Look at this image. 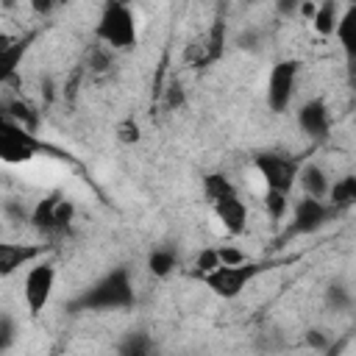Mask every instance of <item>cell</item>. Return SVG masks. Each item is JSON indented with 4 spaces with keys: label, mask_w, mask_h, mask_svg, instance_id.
Segmentation results:
<instances>
[{
    "label": "cell",
    "mask_w": 356,
    "mask_h": 356,
    "mask_svg": "<svg viewBox=\"0 0 356 356\" xmlns=\"http://www.w3.org/2000/svg\"><path fill=\"white\" fill-rule=\"evenodd\" d=\"M136 303V289L128 267H111L92 286H86L72 303V312H128Z\"/></svg>",
    "instance_id": "cell-1"
},
{
    "label": "cell",
    "mask_w": 356,
    "mask_h": 356,
    "mask_svg": "<svg viewBox=\"0 0 356 356\" xmlns=\"http://www.w3.org/2000/svg\"><path fill=\"white\" fill-rule=\"evenodd\" d=\"M97 42L108 50H131L139 42V25H136V11L131 8L128 0H106L97 25H95Z\"/></svg>",
    "instance_id": "cell-2"
},
{
    "label": "cell",
    "mask_w": 356,
    "mask_h": 356,
    "mask_svg": "<svg viewBox=\"0 0 356 356\" xmlns=\"http://www.w3.org/2000/svg\"><path fill=\"white\" fill-rule=\"evenodd\" d=\"M261 270H264L261 261L245 259V261H239V264H217L214 270L200 273L197 278H200V284H203L211 295H217V298H222V300H234V298H239V295L245 292V286H248Z\"/></svg>",
    "instance_id": "cell-3"
},
{
    "label": "cell",
    "mask_w": 356,
    "mask_h": 356,
    "mask_svg": "<svg viewBox=\"0 0 356 356\" xmlns=\"http://www.w3.org/2000/svg\"><path fill=\"white\" fill-rule=\"evenodd\" d=\"M42 150H44V142L33 134V128L3 114V122H0V161L3 164H11V167L28 164Z\"/></svg>",
    "instance_id": "cell-4"
},
{
    "label": "cell",
    "mask_w": 356,
    "mask_h": 356,
    "mask_svg": "<svg viewBox=\"0 0 356 356\" xmlns=\"http://www.w3.org/2000/svg\"><path fill=\"white\" fill-rule=\"evenodd\" d=\"M298 75H300V64L295 58H281L270 67L264 81V103L273 114L289 111L298 89Z\"/></svg>",
    "instance_id": "cell-5"
},
{
    "label": "cell",
    "mask_w": 356,
    "mask_h": 356,
    "mask_svg": "<svg viewBox=\"0 0 356 356\" xmlns=\"http://www.w3.org/2000/svg\"><path fill=\"white\" fill-rule=\"evenodd\" d=\"M56 278H58V270L50 259H36L33 264H28L25 270V278H22V300H25V309L28 314H42L53 298V289H56Z\"/></svg>",
    "instance_id": "cell-6"
},
{
    "label": "cell",
    "mask_w": 356,
    "mask_h": 356,
    "mask_svg": "<svg viewBox=\"0 0 356 356\" xmlns=\"http://www.w3.org/2000/svg\"><path fill=\"white\" fill-rule=\"evenodd\" d=\"M264 189H275V192H284V195H292V189L298 186V172H300V164L292 159V156H284V153H261L256 156L253 161Z\"/></svg>",
    "instance_id": "cell-7"
},
{
    "label": "cell",
    "mask_w": 356,
    "mask_h": 356,
    "mask_svg": "<svg viewBox=\"0 0 356 356\" xmlns=\"http://www.w3.org/2000/svg\"><path fill=\"white\" fill-rule=\"evenodd\" d=\"M334 206L328 200H320V197H309L303 195L300 200L292 203L289 209V231L292 234H314L320 231L323 225H328V220L334 217Z\"/></svg>",
    "instance_id": "cell-8"
},
{
    "label": "cell",
    "mask_w": 356,
    "mask_h": 356,
    "mask_svg": "<svg viewBox=\"0 0 356 356\" xmlns=\"http://www.w3.org/2000/svg\"><path fill=\"white\" fill-rule=\"evenodd\" d=\"M75 214V206L61 197V195H50V197H42L33 211H31V222L42 231H58V228H67V222L72 220Z\"/></svg>",
    "instance_id": "cell-9"
},
{
    "label": "cell",
    "mask_w": 356,
    "mask_h": 356,
    "mask_svg": "<svg viewBox=\"0 0 356 356\" xmlns=\"http://www.w3.org/2000/svg\"><path fill=\"white\" fill-rule=\"evenodd\" d=\"M295 120H298V128L309 139H323L331 131V108H328V103L323 97L303 100L298 106V111H295Z\"/></svg>",
    "instance_id": "cell-10"
},
{
    "label": "cell",
    "mask_w": 356,
    "mask_h": 356,
    "mask_svg": "<svg viewBox=\"0 0 356 356\" xmlns=\"http://www.w3.org/2000/svg\"><path fill=\"white\" fill-rule=\"evenodd\" d=\"M211 209H214V217L220 220V225H222L225 234H231V236L245 234V228H248V203L242 200L239 192L217 200Z\"/></svg>",
    "instance_id": "cell-11"
},
{
    "label": "cell",
    "mask_w": 356,
    "mask_h": 356,
    "mask_svg": "<svg viewBox=\"0 0 356 356\" xmlns=\"http://www.w3.org/2000/svg\"><path fill=\"white\" fill-rule=\"evenodd\" d=\"M44 256V248L42 245H14V242H3L0 245V275L8 278L14 275L19 267L25 264H33L36 259Z\"/></svg>",
    "instance_id": "cell-12"
},
{
    "label": "cell",
    "mask_w": 356,
    "mask_h": 356,
    "mask_svg": "<svg viewBox=\"0 0 356 356\" xmlns=\"http://www.w3.org/2000/svg\"><path fill=\"white\" fill-rule=\"evenodd\" d=\"M298 186L303 195L309 197H320V200H328V189H331V178L328 172L314 164V161H306L300 164V172H298Z\"/></svg>",
    "instance_id": "cell-13"
},
{
    "label": "cell",
    "mask_w": 356,
    "mask_h": 356,
    "mask_svg": "<svg viewBox=\"0 0 356 356\" xmlns=\"http://www.w3.org/2000/svg\"><path fill=\"white\" fill-rule=\"evenodd\" d=\"M342 53H345V61L350 64L356 58V3H348L339 14V22H337V31H334Z\"/></svg>",
    "instance_id": "cell-14"
},
{
    "label": "cell",
    "mask_w": 356,
    "mask_h": 356,
    "mask_svg": "<svg viewBox=\"0 0 356 356\" xmlns=\"http://www.w3.org/2000/svg\"><path fill=\"white\" fill-rule=\"evenodd\" d=\"M28 42H31V36H25V39L19 36V39H11V42H6L0 47V81L3 83L14 81V75L19 70V61L25 56V50H28Z\"/></svg>",
    "instance_id": "cell-15"
},
{
    "label": "cell",
    "mask_w": 356,
    "mask_h": 356,
    "mask_svg": "<svg viewBox=\"0 0 356 356\" xmlns=\"http://www.w3.org/2000/svg\"><path fill=\"white\" fill-rule=\"evenodd\" d=\"M328 203L334 206V211H348L356 206V175L353 172H345L337 181H331Z\"/></svg>",
    "instance_id": "cell-16"
},
{
    "label": "cell",
    "mask_w": 356,
    "mask_h": 356,
    "mask_svg": "<svg viewBox=\"0 0 356 356\" xmlns=\"http://www.w3.org/2000/svg\"><path fill=\"white\" fill-rule=\"evenodd\" d=\"M200 192H203V200L209 206H214L217 200H222V197H228V195H234L239 189H236V184L225 172H206L200 178Z\"/></svg>",
    "instance_id": "cell-17"
},
{
    "label": "cell",
    "mask_w": 356,
    "mask_h": 356,
    "mask_svg": "<svg viewBox=\"0 0 356 356\" xmlns=\"http://www.w3.org/2000/svg\"><path fill=\"white\" fill-rule=\"evenodd\" d=\"M339 6L337 0H320L317 8H314V17H312V28L320 33V36H334L337 31V22H339Z\"/></svg>",
    "instance_id": "cell-18"
},
{
    "label": "cell",
    "mask_w": 356,
    "mask_h": 356,
    "mask_svg": "<svg viewBox=\"0 0 356 356\" xmlns=\"http://www.w3.org/2000/svg\"><path fill=\"white\" fill-rule=\"evenodd\" d=\"M175 267H178L175 250H170V248H153V250L147 253V270H150L156 278H167V275H172Z\"/></svg>",
    "instance_id": "cell-19"
},
{
    "label": "cell",
    "mask_w": 356,
    "mask_h": 356,
    "mask_svg": "<svg viewBox=\"0 0 356 356\" xmlns=\"http://www.w3.org/2000/svg\"><path fill=\"white\" fill-rule=\"evenodd\" d=\"M264 211H267V217L273 220V222H284L286 220V214H289V209H292V200H289V195H284V192H275V189H264Z\"/></svg>",
    "instance_id": "cell-20"
},
{
    "label": "cell",
    "mask_w": 356,
    "mask_h": 356,
    "mask_svg": "<svg viewBox=\"0 0 356 356\" xmlns=\"http://www.w3.org/2000/svg\"><path fill=\"white\" fill-rule=\"evenodd\" d=\"M117 350H120L122 356H147V353L153 350V339H150L147 334H142V331H131V334H125V339L117 345Z\"/></svg>",
    "instance_id": "cell-21"
},
{
    "label": "cell",
    "mask_w": 356,
    "mask_h": 356,
    "mask_svg": "<svg viewBox=\"0 0 356 356\" xmlns=\"http://www.w3.org/2000/svg\"><path fill=\"white\" fill-rule=\"evenodd\" d=\"M325 300H328V306H334V312H345V309L353 303L350 292H348L342 284H331L328 292H325Z\"/></svg>",
    "instance_id": "cell-22"
},
{
    "label": "cell",
    "mask_w": 356,
    "mask_h": 356,
    "mask_svg": "<svg viewBox=\"0 0 356 356\" xmlns=\"http://www.w3.org/2000/svg\"><path fill=\"white\" fill-rule=\"evenodd\" d=\"M217 264H222V261H220V250H217V248H206V250H200V253H197V259H195L197 275H200V273L214 270Z\"/></svg>",
    "instance_id": "cell-23"
},
{
    "label": "cell",
    "mask_w": 356,
    "mask_h": 356,
    "mask_svg": "<svg viewBox=\"0 0 356 356\" xmlns=\"http://www.w3.org/2000/svg\"><path fill=\"white\" fill-rule=\"evenodd\" d=\"M11 342H14V320H11V314H3L0 317V353L8 350Z\"/></svg>",
    "instance_id": "cell-24"
},
{
    "label": "cell",
    "mask_w": 356,
    "mask_h": 356,
    "mask_svg": "<svg viewBox=\"0 0 356 356\" xmlns=\"http://www.w3.org/2000/svg\"><path fill=\"white\" fill-rule=\"evenodd\" d=\"M117 139H120V142H125V145H134V142H139V125H136L134 120H125V122H120V128H117Z\"/></svg>",
    "instance_id": "cell-25"
},
{
    "label": "cell",
    "mask_w": 356,
    "mask_h": 356,
    "mask_svg": "<svg viewBox=\"0 0 356 356\" xmlns=\"http://www.w3.org/2000/svg\"><path fill=\"white\" fill-rule=\"evenodd\" d=\"M220 250V261L222 264H239V261H245L248 256L239 250V248H234V245H222V248H217Z\"/></svg>",
    "instance_id": "cell-26"
},
{
    "label": "cell",
    "mask_w": 356,
    "mask_h": 356,
    "mask_svg": "<svg viewBox=\"0 0 356 356\" xmlns=\"http://www.w3.org/2000/svg\"><path fill=\"white\" fill-rule=\"evenodd\" d=\"M303 3H306V0H275V8H278V14L289 17V14H298Z\"/></svg>",
    "instance_id": "cell-27"
},
{
    "label": "cell",
    "mask_w": 356,
    "mask_h": 356,
    "mask_svg": "<svg viewBox=\"0 0 356 356\" xmlns=\"http://www.w3.org/2000/svg\"><path fill=\"white\" fill-rule=\"evenodd\" d=\"M31 6H33L39 14H47V11L56 6V0H31Z\"/></svg>",
    "instance_id": "cell-28"
},
{
    "label": "cell",
    "mask_w": 356,
    "mask_h": 356,
    "mask_svg": "<svg viewBox=\"0 0 356 356\" xmlns=\"http://www.w3.org/2000/svg\"><path fill=\"white\" fill-rule=\"evenodd\" d=\"M314 8H317V3H314V0H306V3L300 6V11H298V14H303L306 19H312V17H314Z\"/></svg>",
    "instance_id": "cell-29"
},
{
    "label": "cell",
    "mask_w": 356,
    "mask_h": 356,
    "mask_svg": "<svg viewBox=\"0 0 356 356\" xmlns=\"http://www.w3.org/2000/svg\"><path fill=\"white\" fill-rule=\"evenodd\" d=\"M348 67H350V72H353V78H356V58H353V61H350Z\"/></svg>",
    "instance_id": "cell-30"
}]
</instances>
